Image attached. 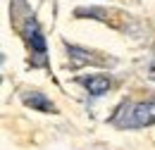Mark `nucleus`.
<instances>
[{
    "label": "nucleus",
    "mask_w": 155,
    "mask_h": 150,
    "mask_svg": "<svg viewBox=\"0 0 155 150\" xmlns=\"http://www.w3.org/2000/svg\"><path fill=\"white\" fill-rule=\"evenodd\" d=\"M21 103H24L26 107H31V110H38V112H58L55 105L43 93H38V91H26V93L21 95Z\"/></svg>",
    "instance_id": "obj_4"
},
{
    "label": "nucleus",
    "mask_w": 155,
    "mask_h": 150,
    "mask_svg": "<svg viewBox=\"0 0 155 150\" xmlns=\"http://www.w3.org/2000/svg\"><path fill=\"white\" fill-rule=\"evenodd\" d=\"M79 83H81V86H84L91 95H96V98H98V95H103V93H107V91H110V86H112V83H110V79H107L105 74L81 76V79H79Z\"/></svg>",
    "instance_id": "obj_3"
},
{
    "label": "nucleus",
    "mask_w": 155,
    "mask_h": 150,
    "mask_svg": "<svg viewBox=\"0 0 155 150\" xmlns=\"http://www.w3.org/2000/svg\"><path fill=\"white\" fill-rule=\"evenodd\" d=\"M26 41L31 45V53H36L38 57L45 55V38H43V34H41V29H38V24H36L34 17L26 19Z\"/></svg>",
    "instance_id": "obj_2"
},
{
    "label": "nucleus",
    "mask_w": 155,
    "mask_h": 150,
    "mask_svg": "<svg viewBox=\"0 0 155 150\" xmlns=\"http://www.w3.org/2000/svg\"><path fill=\"white\" fill-rule=\"evenodd\" d=\"M150 124H155V100L134 105L131 107V119L124 126H150Z\"/></svg>",
    "instance_id": "obj_1"
},
{
    "label": "nucleus",
    "mask_w": 155,
    "mask_h": 150,
    "mask_svg": "<svg viewBox=\"0 0 155 150\" xmlns=\"http://www.w3.org/2000/svg\"><path fill=\"white\" fill-rule=\"evenodd\" d=\"M148 76H150V79H153V81H155V62H153V64H150V69H148Z\"/></svg>",
    "instance_id": "obj_6"
},
{
    "label": "nucleus",
    "mask_w": 155,
    "mask_h": 150,
    "mask_svg": "<svg viewBox=\"0 0 155 150\" xmlns=\"http://www.w3.org/2000/svg\"><path fill=\"white\" fill-rule=\"evenodd\" d=\"M67 53L72 57V62L74 64H86V62H98L96 57H91L86 50H81V48H74V45H67Z\"/></svg>",
    "instance_id": "obj_5"
}]
</instances>
